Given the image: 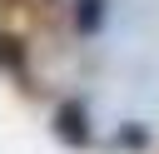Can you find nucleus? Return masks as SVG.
I'll use <instances>...</instances> for the list:
<instances>
[{
  "mask_svg": "<svg viewBox=\"0 0 159 154\" xmlns=\"http://www.w3.org/2000/svg\"><path fill=\"white\" fill-rule=\"evenodd\" d=\"M55 134H60V144L84 149V144H89V114H84V104L65 99V104L55 109Z\"/></svg>",
  "mask_w": 159,
  "mask_h": 154,
  "instance_id": "obj_1",
  "label": "nucleus"
},
{
  "mask_svg": "<svg viewBox=\"0 0 159 154\" xmlns=\"http://www.w3.org/2000/svg\"><path fill=\"white\" fill-rule=\"evenodd\" d=\"M99 25H104V0H75V30L94 35Z\"/></svg>",
  "mask_w": 159,
  "mask_h": 154,
  "instance_id": "obj_2",
  "label": "nucleus"
},
{
  "mask_svg": "<svg viewBox=\"0 0 159 154\" xmlns=\"http://www.w3.org/2000/svg\"><path fill=\"white\" fill-rule=\"evenodd\" d=\"M0 70H10V75H25V45H20L15 35H0Z\"/></svg>",
  "mask_w": 159,
  "mask_h": 154,
  "instance_id": "obj_3",
  "label": "nucleus"
},
{
  "mask_svg": "<svg viewBox=\"0 0 159 154\" xmlns=\"http://www.w3.org/2000/svg\"><path fill=\"white\" fill-rule=\"evenodd\" d=\"M114 144H124V149H144V144H149V129H144V124H124V129H114Z\"/></svg>",
  "mask_w": 159,
  "mask_h": 154,
  "instance_id": "obj_4",
  "label": "nucleus"
}]
</instances>
